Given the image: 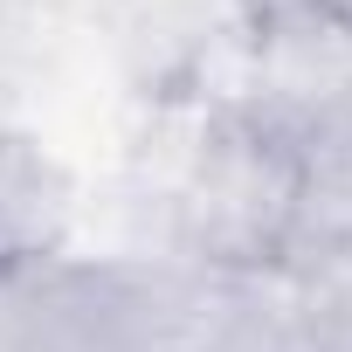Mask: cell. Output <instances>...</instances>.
<instances>
[{
  "label": "cell",
  "mask_w": 352,
  "mask_h": 352,
  "mask_svg": "<svg viewBox=\"0 0 352 352\" xmlns=\"http://www.w3.org/2000/svg\"><path fill=\"white\" fill-rule=\"evenodd\" d=\"M304 194V145L249 111H214L187 152L173 221H180V256L201 276L263 283L283 270L290 221Z\"/></svg>",
  "instance_id": "1"
},
{
  "label": "cell",
  "mask_w": 352,
  "mask_h": 352,
  "mask_svg": "<svg viewBox=\"0 0 352 352\" xmlns=\"http://www.w3.org/2000/svg\"><path fill=\"white\" fill-rule=\"evenodd\" d=\"M345 104H352V28L331 21L324 8H311V0L256 14L249 83H242L235 111H249V118H263L304 145Z\"/></svg>",
  "instance_id": "2"
},
{
  "label": "cell",
  "mask_w": 352,
  "mask_h": 352,
  "mask_svg": "<svg viewBox=\"0 0 352 352\" xmlns=\"http://www.w3.org/2000/svg\"><path fill=\"white\" fill-rule=\"evenodd\" d=\"M270 283H276V304H283L290 331L304 338V352H352V242L311 249V256L283 263Z\"/></svg>",
  "instance_id": "3"
},
{
  "label": "cell",
  "mask_w": 352,
  "mask_h": 352,
  "mask_svg": "<svg viewBox=\"0 0 352 352\" xmlns=\"http://www.w3.org/2000/svg\"><path fill=\"white\" fill-rule=\"evenodd\" d=\"M311 8H324L331 21H345V28H352V0H311Z\"/></svg>",
  "instance_id": "4"
}]
</instances>
